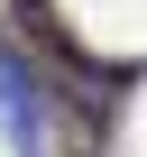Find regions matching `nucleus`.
<instances>
[{
    "label": "nucleus",
    "instance_id": "obj_1",
    "mask_svg": "<svg viewBox=\"0 0 147 157\" xmlns=\"http://www.w3.org/2000/svg\"><path fill=\"white\" fill-rule=\"evenodd\" d=\"M0 111H9V139L37 157V74H28L19 56H0Z\"/></svg>",
    "mask_w": 147,
    "mask_h": 157
}]
</instances>
